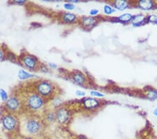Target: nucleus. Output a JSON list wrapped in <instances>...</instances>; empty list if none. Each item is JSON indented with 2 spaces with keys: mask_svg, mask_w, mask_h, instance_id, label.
Returning <instances> with one entry per match:
<instances>
[{
  "mask_svg": "<svg viewBox=\"0 0 157 139\" xmlns=\"http://www.w3.org/2000/svg\"><path fill=\"white\" fill-rule=\"evenodd\" d=\"M35 92L48 100L55 96L56 93V86L49 80H39L35 84Z\"/></svg>",
  "mask_w": 157,
  "mask_h": 139,
  "instance_id": "nucleus-1",
  "label": "nucleus"
},
{
  "mask_svg": "<svg viewBox=\"0 0 157 139\" xmlns=\"http://www.w3.org/2000/svg\"><path fill=\"white\" fill-rule=\"evenodd\" d=\"M46 100V99L40 96L37 93L34 92L30 93L25 98V105L30 111L39 112L44 109Z\"/></svg>",
  "mask_w": 157,
  "mask_h": 139,
  "instance_id": "nucleus-2",
  "label": "nucleus"
},
{
  "mask_svg": "<svg viewBox=\"0 0 157 139\" xmlns=\"http://www.w3.org/2000/svg\"><path fill=\"white\" fill-rule=\"evenodd\" d=\"M23 130L26 133V136L34 137L41 133L43 130V123L39 119L34 117H29L25 121Z\"/></svg>",
  "mask_w": 157,
  "mask_h": 139,
  "instance_id": "nucleus-3",
  "label": "nucleus"
},
{
  "mask_svg": "<svg viewBox=\"0 0 157 139\" xmlns=\"http://www.w3.org/2000/svg\"><path fill=\"white\" fill-rule=\"evenodd\" d=\"M1 123L4 130L8 133H14L20 127V121L16 114L8 112L2 116Z\"/></svg>",
  "mask_w": 157,
  "mask_h": 139,
  "instance_id": "nucleus-4",
  "label": "nucleus"
},
{
  "mask_svg": "<svg viewBox=\"0 0 157 139\" xmlns=\"http://www.w3.org/2000/svg\"><path fill=\"white\" fill-rule=\"evenodd\" d=\"M20 62L24 67L30 71H36L39 70L41 63L36 56L29 53H25L20 57Z\"/></svg>",
  "mask_w": 157,
  "mask_h": 139,
  "instance_id": "nucleus-5",
  "label": "nucleus"
},
{
  "mask_svg": "<svg viewBox=\"0 0 157 139\" xmlns=\"http://www.w3.org/2000/svg\"><path fill=\"white\" fill-rule=\"evenodd\" d=\"M56 122L61 125H67L71 118V112L67 106L62 105L55 110Z\"/></svg>",
  "mask_w": 157,
  "mask_h": 139,
  "instance_id": "nucleus-6",
  "label": "nucleus"
},
{
  "mask_svg": "<svg viewBox=\"0 0 157 139\" xmlns=\"http://www.w3.org/2000/svg\"><path fill=\"white\" fill-rule=\"evenodd\" d=\"M4 107L8 112L16 114L22 108V101L16 96H11L4 102Z\"/></svg>",
  "mask_w": 157,
  "mask_h": 139,
  "instance_id": "nucleus-7",
  "label": "nucleus"
},
{
  "mask_svg": "<svg viewBox=\"0 0 157 139\" xmlns=\"http://www.w3.org/2000/svg\"><path fill=\"white\" fill-rule=\"evenodd\" d=\"M83 108L87 110H94L99 108L101 103L97 98L85 97L81 100Z\"/></svg>",
  "mask_w": 157,
  "mask_h": 139,
  "instance_id": "nucleus-8",
  "label": "nucleus"
},
{
  "mask_svg": "<svg viewBox=\"0 0 157 139\" xmlns=\"http://www.w3.org/2000/svg\"><path fill=\"white\" fill-rule=\"evenodd\" d=\"M80 25L83 28L86 30H92L94 28L98 23V19L90 16H82L78 20Z\"/></svg>",
  "mask_w": 157,
  "mask_h": 139,
  "instance_id": "nucleus-9",
  "label": "nucleus"
},
{
  "mask_svg": "<svg viewBox=\"0 0 157 139\" xmlns=\"http://www.w3.org/2000/svg\"><path fill=\"white\" fill-rule=\"evenodd\" d=\"M70 79L74 84L81 87H85L87 84V79L84 73L80 70H74L70 76Z\"/></svg>",
  "mask_w": 157,
  "mask_h": 139,
  "instance_id": "nucleus-10",
  "label": "nucleus"
},
{
  "mask_svg": "<svg viewBox=\"0 0 157 139\" xmlns=\"http://www.w3.org/2000/svg\"><path fill=\"white\" fill-rule=\"evenodd\" d=\"M61 19L65 24L72 25L78 22V18L76 14L71 12H64L61 15Z\"/></svg>",
  "mask_w": 157,
  "mask_h": 139,
  "instance_id": "nucleus-11",
  "label": "nucleus"
},
{
  "mask_svg": "<svg viewBox=\"0 0 157 139\" xmlns=\"http://www.w3.org/2000/svg\"><path fill=\"white\" fill-rule=\"evenodd\" d=\"M133 15L129 13H124V14H121L120 16L117 17H113L111 18V21L113 22H120V23L125 24L131 22L132 21Z\"/></svg>",
  "mask_w": 157,
  "mask_h": 139,
  "instance_id": "nucleus-12",
  "label": "nucleus"
},
{
  "mask_svg": "<svg viewBox=\"0 0 157 139\" xmlns=\"http://www.w3.org/2000/svg\"><path fill=\"white\" fill-rule=\"evenodd\" d=\"M111 6L118 11H124L129 8L130 2L127 0H115L111 3Z\"/></svg>",
  "mask_w": 157,
  "mask_h": 139,
  "instance_id": "nucleus-13",
  "label": "nucleus"
},
{
  "mask_svg": "<svg viewBox=\"0 0 157 139\" xmlns=\"http://www.w3.org/2000/svg\"><path fill=\"white\" fill-rule=\"evenodd\" d=\"M155 6L154 2L151 0H140L138 2V7L143 11H149L153 9Z\"/></svg>",
  "mask_w": 157,
  "mask_h": 139,
  "instance_id": "nucleus-14",
  "label": "nucleus"
},
{
  "mask_svg": "<svg viewBox=\"0 0 157 139\" xmlns=\"http://www.w3.org/2000/svg\"><path fill=\"white\" fill-rule=\"evenodd\" d=\"M146 18L147 17L143 14L133 15V19L131 22L133 27H138L144 23H146Z\"/></svg>",
  "mask_w": 157,
  "mask_h": 139,
  "instance_id": "nucleus-15",
  "label": "nucleus"
},
{
  "mask_svg": "<svg viewBox=\"0 0 157 139\" xmlns=\"http://www.w3.org/2000/svg\"><path fill=\"white\" fill-rule=\"evenodd\" d=\"M17 78L20 80H29L32 79L33 77H36L37 76L35 75H32L31 73L27 72V70H25L24 69H20L17 72Z\"/></svg>",
  "mask_w": 157,
  "mask_h": 139,
  "instance_id": "nucleus-16",
  "label": "nucleus"
},
{
  "mask_svg": "<svg viewBox=\"0 0 157 139\" xmlns=\"http://www.w3.org/2000/svg\"><path fill=\"white\" fill-rule=\"evenodd\" d=\"M146 98L149 100H155L157 99V90L150 88L146 91Z\"/></svg>",
  "mask_w": 157,
  "mask_h": 139,
  "instance_id": "nucleus-17",
  "label": "nucleus"
},
{
  "mask_svg": "<svg viewBox=\"0 0 157 139\" xmlns=\"http://www.w3.org/2000/svg\"><path fill=\"white\" fill-rule=\"evenodd\" d=\"M45 121L47 123L52 124L56 122V117H55V111H49L45 114Z\"/></svg>",
  "mask_w": 157,
  "mask_h": 139,
  "instance_id": "nucleus-18",
  "label": "nucleus"
},
{
  "mask_svg": "<svg viewBox=\"0 0 157 139\" xmlns=\"http://www.w3.org/2000/svg\"><path fill=\"white\" fill-rule=\"evenodd\" d=\"M103 11L105 15H108V16H110V15L113 14L114 13L117 11V10L110 4H105L104 6H103Z\"/></svg>",
  "mask_w": 157,
  "mask_h": 139,
  "instance_id": "nucleus-19",
  "label": "nucleus"
},
{
  "mask_svg": "<svg viewBox=\"0 0 157 139\" xmlns=\"http://www.w3.org/2000/svg\"><path fill=\"white\" fill-rule=\"evenodd\" d=\"M62 104H63V100L61 99L59 97L55 96L54 98V99L52 100V105L55 107V109L61 107V106L62 105Z\"/></svg>",
  "mask_w": 157,
  "mask_h": 139,
  "instance_id": "nucleus-20",
  "label": "nucleus"
},
{
  "mask_svg": "<svg viewBox=\"0 0 157 139\" xmlns=\"http://www.w3.org/2000/svg\"><path fill=\"white\" fill-rule=\"evenodd\" d=\"M147 23L157 24V16L155 14H151L147 17L146 18Z\"/></svg>",
  "mask_w": 157,
  "mask_h": 139,
  "instance_id": "nucleus-21",
  "label": "nucleus"
},
{
  "mask_svg": "<svg viewBox=\"0 0 157 139\" xmlns=\"http://www.w3.org/2000/svg\"><path fill=\"white\" fill-rule=\"evenodd\" d=\"M63 8H64L65 10H67V11H73V10H74L75 9V6L74 4L73 3H71V2H65L63 4Z\"/></svg>",
  "mask_w": 157,
  "mask_h": 139,
  "instance_id": "nucleus-22",
  "label": "nucleus"
},
{
  "mask_svg": "<svg viewBox=\"0 0 157 139\" xmlns=\"http://www.w3.org/2000/svg\"><path fill=\"white\" fill-rule=\"evenodd\" d=\"M90 95L94 98H103L105 96V94H103V93L97 92V91H94V90L90 91Z\"/></svg>",
  "mask_w": 157,
  "mask_h": 139,
  "instance_id": "nucleus-23",
  "label": "nucleus"
},
{
  "mask_svg": "<svg viewBox=\"0 0 157 139\" xmlns=\"http://www.w3.org/2000/svg\"><path fill=\"white\" fill-rule=\"evenodd\" d=\"M0 98H1L2 100L4 101V102H6V101L8 100V93H7L4 88H0Z\"/></svg>",
  "mask_w": 157,
  "mask_h": 139,
  "instance_id": "nucleus-24",
  "label": "nucleus"
},
{
  "mask_svg": "<svg viewBox=\"0 0 157 139\" xmlns=\"http://www.w3.org/2000/svg\"><path fill=\"white\" fill-rule=\"evenodd\" d=\"M39 70H40L41 72H44V73L48 72L49 71V67L48 66V65L44 64V63H41L39 67Z\"/></svg>",
  "mask_w": 157,
  "mask_h": 139,
  "instance_id": "nucleus-25",
  "label": "nucleus"
},
{
  "mask_svg": "<svg viewBox=\"0 0 157 139\" xmlns=\"http://www.w3.org/2000/svg\"><path fill=\"white\" fill-rule=\"evenodd\" d=\"M99 14V10L97 9H90V11H89V14H90V16L94 17Z\"/></svg>",
  "mask_w": 157,
  "mask_h": 139,
  "instance_id": "nucleus-26",
  "label": "nucleus"
},
{
  "mask_svg": "<svg viewBox=\"0 0 157 139\" xmlns=\"http://www.w3.org/2000/svg\"><path fill=\"white\" fill-rule=\"evenodd\" d=\"M75 94L78 97H82V98H85V96H86V93L85 92H83V91H81V90H76L75 92Z\"/></svg>",
  "mask_w": 157,
  "mask_h": 139,
  "instance_id": "nucleus-27",
  "label": "nucleus"
},
{
  "mask_svg": "<svg viewBox=\"0 0 157 139\" xmlns=\"http://www.w3.org/2000/svg\"><path fill=\"white\" fill-rule=\"evenodd\" d=\"M13 3L17 5H24L26 3V1L25 0H15L13 1Z\"/></svg>",
  "mask_w": 157,
  "mask_h": 139,
  "instance_id": "nucleus-28",
  "label": "nucleus"
},
{
  "mask_svg": "<svg viewBox=\"0 0 157 139\" xmlns=\"http://www.w3.org/2000/svg\"><path fill=\"white\" fill-rule=\"evenodd\" d=\"M48 66L49 67V68H51V69H56L57 67V65L55 64L54 63H48Z\"/></svg>",
  "mask_w": 157,
  "mask_h": 139,
  "instance_id": "nucleus-29",
  "label": "nucleus"
},
{
  "mask_svg": "<svg viewBox=\"0 0 157 139\" xmlns=\"http://www.w3.org/2000/svg\"><path fill=\"white\" fill-rule=\"evenodd\" d=\"M4 58V52H3V51H2V50L1 49V48H0V61L3 60Z\"/></svg>",
  "mask_w": 157,
  "mask_h": 139,
  "instance_id": "nucleus-30",
  "label": "nucleus"
},
{
  "mask_svg": "<svg viewBox=\"0 0 157 139\" xmlns=\"http://www.w3.org/2000/svg\"><path fill=\"white\" fill-rule=\"evenodd\" d=\"M21 139H34V137H32V136L25 135V136H22V137L21 138Z\"/></svg>",
  "mask_w": 157,
  "mask_h": 139,
  "instance_id": "nucleus-31",
  "label": "nucleus"
},
{
  "mask_svg": "<svg viewBox=\"0 0 157 139\" xmlns=\"http://www.w3.org/2000/svg\"><path fill=\"white\" fill-rule=\"evenodd\" d=\"M77 139H88V138H87V137H86V136H85L80 135V136H78Z\"/></svg>",
  "mask_w": 157,
  "mask_h": 139,
  "instance_id": "nucleus-32",
  "label": "nucleus"
},
{
  "mask_svg": "<svg viewBox=\"0 0 157 139\" xmlns=\"http://www.w3.org/2000/svg\"><path fill=\"white\" fill-rule=\"evenodd\" d=\"M153 114H154V115H155L156 117H157V108H155V109L153 110Z\"/></svg>",
  "mask_w": 157,
  "mask_h": 139,
  "instance_id": "nucleus-33",
  "label": "nucleus"
},
{
  "mask_svg": "<svg viewBox=\"0 0 157 139\" xmlns=\"http://www.w3.org/2000/svg\"><path fill=\"white\" fill-rule=\"evenodd\" d=\"M44 139H52V138H48V137H47V138H44Z\"/></svg>",
  "mask_w": 157,
  "mask_h": 139,
  "instance_id": "nucleus-34",
  "label": "nucleus"
}]
</instances>
